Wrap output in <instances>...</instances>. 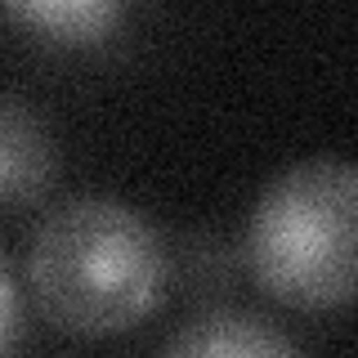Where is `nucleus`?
<instances>
[{
	"label": "nucleus",
	"instance_id": "3",
	"mask_svg": "<svg viewBox=\"0 0 358 358\" xmlns=\"http://www.w3.org/2000/svg\"><path fill=\"white\" fill-rule=\"evenodd\" d=\"M59 166L54 130L18 94H0V201H31L45 193Z\"/></svg>",
	"mask_w": 358,
	"mask_h": 358
},
{
	"label": "nucleus",
	"instance_id": "5",
	"mask_svg": "<svg viewBox=\"0 0 358 358\" xmlns=\"http://www.w3.org/2000/svg\"><path fill=\"white\" fill-rule=\"evenodd\" d=\"M5 18L41 31L45 41L99 45L117 31L126 9L117 0H14V5H5Z\"/></svg>",
	"mask_w": 358,
	"mask_h": 358
},
{
	"label": "nucleus",
	"instance_id": "6",
	"mask_svg": "<svg viewBox=\"0 0 358 358\" xmlns=\"http://www.w3.org/2000/svg\"><path fill=\"white\" fill-rule=\"evenodd\" d=\"M14 322H18V287H14V273H9L5 255H0V354L9 350Z\"/></svg>",
	"mask_w": 358,
	"mask_h": 358
},
{
	"label": "nucleus",
	"instance_id": "1",
	"mask_svg": "<svg viewBox=\"0 0 358 358\" xmlns=\"http://www.w3.org/2000/svg\"><path fill=\"white\" fill-rule=\"evenodd\" d=\"M41 313L63 331H130L166 296V242L143 210L117 197H72L41 220L27 251Z\"/></svg>",
	"mask_w": 358,
	"mask_h": 358
},
{
	"label": "nucleus",
	"instance_id": "4",
	"mask_svg": "<svg viewBox=\"0 0 358 358\" xmlns=\"http://www.w3.org/2000/svg\"><path fill=\"white\" fill-rule=\"evenodd\" d=\"M157 358H300V350L273 322L255 313L220 309L179 327Z\"/></svg>",
	"mask_w": 358,
	"mask_h": 358
},
{
	"label": "nucleus",
	"instance_id": "2",
	"mask_svg": "<svg viewBox=\"0 0 358 358\" xmlns=\"http://www.w3.org/2000/svg\"><path fill=\"white\" fill-rule=\"evenodd\" d=\"M358 171L345 157H305L278 171L251 206L246 264L273 300L336 309L354 296Z\"/></svg>",
	"mask_w": 358,
	"mask_h": 358
}]
</instances>
